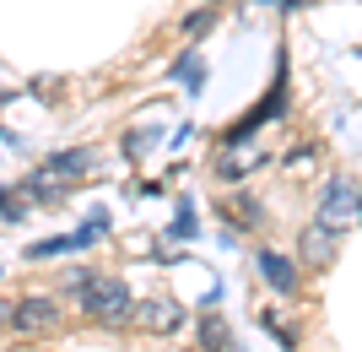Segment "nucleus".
Instances as JSON below:
<instances>
[{
  "label": "nucleus",
  "mask_w": 362,
  "mask_h": 352,
  "mask_svg": "<svg viewBox=\"0 0 362 352\" xmlns=\"http://www.w3.org/2000/svg\"><path fill=\"white\" fill-rule=\"evenodd\" d=\"M259 6H281V0H259Z\"/></svg>",
  "instance_id": "6ab92c4d"
},
{
  "label": "nucleus",
  "mask_w": 362,
  "mask_h": 352,
  "mask_svg": "<svg viewBox=\"0 0 362 352\" xmlns=\"http://www.w3.org/2000/svg\"><path fill=\"white\" fill-rule=\"evenodd\" d=\"M319 222L335 233H346L362 222V184L357 179H330L325 195H319Z\"/></svg>",
  "instance_id": "7ed1b4c3"
},
{
  "label": "nucleus",
  "mask_w": 362,
  "mask_h": 352,
  "mask_svg": "<svg viewBox=\"0 0 362 352\" xmlns=\"http://www.w3.org/2000/svg\"><path fill=\"white\" fill-rule=\"evenodd\" d=\"M265 331H271V336H281L292 347V325H281V314H271V309H265Z\"/></svg>",
  "instance_id": "dca6fc26"
},
{
  "label": "nucleus",
  "mask_w": 362,
  "mask_h": 352,
  "mask_svg": "<svg viewBox=\"0 0 362 352\" xmlns=\"http://www.w3.org/2000/svg\"><path fill=\"white\" fill-rule=\"evenodd\" d=\"M195 347H200V352H233V331H227L222 314H200V325H195Z\"/></svg>",
  "instance_id": "1a4fd4ad"
},
{
  "label": "nucleus",
  "mask_w": 362,
  "mask_h": 352,
  "mask_svg": "<svg viewBox=\"0 0 362 352\" xmlns=\"http://www.w3.org/2000/svg\"><path fill=\"white\" fill-rule=\"evenodd\" d=\"M255 266H259V276H265V282H271L276 293H298V261H287V255H281V249H259L255 255Z\"/></svg>",
  "instance_id": "6e6552de"
},
{
  "label": "nucleus",
  "mask_w": 362,
  "mask_h": 352,
  "mask_svg": "<svg viewBox=\"0 0 362 352\" xmlns=\"http://www.w3.org/2000/svg\"><path fill=\"white\" fill-rule=\"evenodd\" d=\"M281 108H287V60H281V71H276V87L265 92V98H259V103L249 108L243 120H233V125L222 130V147H249V136H255L265 120H276Z\"/></svg>",
  "instance_id": "20e7f679"
},
{
  "label": "nucleus",
  "mask_w": 362,
  "mask_h": 352,
  "mask_svg": "<svg viewBox=\"0 0 362 352\" xmlns=\"http://www.w3.org/2000/svg\"><path fill=\"white\" fill-rule=\"evenodd\" d=\"M173 239H189V233H195V212H189V200H179V217H173Z\"/></svg>",
  "instance_id": "4468645a"
},
{
  "label": "nucleus",
  "mask_w": 362,
  "mask_h": 352,
  "mask_svg": "<svg viewBox=\"0 0 362 352\" xmlns=\"http://www.w3.org/2000/svg\"><path fill=\"white\" fill-rule=\"evenodd\" d=\"M281 6H287V11H298V6H314V0H281Z\"/></svg>",
  "instance_id": "a211bd4d"
},
{
  "label": "nucleus",
  "mask_w": 362,
  "mask_h": 352,
  "mask_svg": "<svg viewBox=\"0 0 362 352\" xmlns=\"http://www.w3.org/2000/svg\"><path fill=\"white\" fill-rule=\"evenodd\" d=\"M119 147H124V157H146V147H151V136H146V130H130V136H124V141H119Z\"/></svg>",
  "instance_id": "2eb2a0df"
},
{
  "label": "nucleus",
  "mask_w": 362,
  "mask_h": 352,
  "mask_svg": "<svg viewBox=\"0 0 362 352\" xmlns=\"http://www.w3.org/2000/svg\"><path fill=\"white\" fill-rule=\"evenodd\" d=\"M60 304H54V298H16L11 304V331L16 336H54V331H60Z\"/></svg>",
  "instance_id": "39448f33"
},
{
  "label": "nucleus",
  "mask_w": 362,
  "mask_h": 352,
  "mask_svg": "<svg viewBox=\"0 0 362 352\" xmlns=\"http://www.w3.org/2000/svg\"><path fill=\"white\" fill-rule=\"evenodd\" d=\"M227 217H233L238 228H259V222H265V206H259L255 195H238L233 206H227Z\"/></svg>",
  "instance_id": "9b49d317"
},
{
  "label": "nucleus",
  "mask_w": 362,
  "mask_h": 352,
  "mask_svg": "<svg viewBox=\"0 0 362 352\" xmlns=\"http://www.w3.org/2000/svg\"><path fill=\"white\" fill-rule=\"evenodd\" d=\"M92 276H98V271H92V266H71V271L60 276V293H65V298H71V304H76V298H81V293L92 288Z\"/></svg>",
  "instance_id": "f8f14e48"
},
{
  "label": "nucleus",
  "mask_w": 362,
  "mask_h": 352,
  "mask_svg": "<svg viewBox=\"0 0 362 352\" xmlns=\"http://www.w3.org/2000/svg\"><path fill=\"white\" fill-rule=\"evenodd\" d=\"M81 304V314H87L92 325H108V331H119V325L136 320V298H130V288H124L119 276H92V288L76 298Z\"/></svg>",
  "instance_id": "f03ea898"
},
{
  "label": "nucleus",
  "mask_w": 362,
  "mask_h": 352,
  "mask_svg": "<svg viewBox=\"0 0 362 352\" xmlns=\"http://www.w3.org/2000/svg\"><path fill=\"white\" fill-rule=\"evenodd\" d=\"M168 76H173V81H184V92H200V87H206V60L195 55V44L184 49V55H179L173 65H168Z\"/></svg>",
  "instance_id": "9d476101"
},
{
  "label": "nucleus",
  "mask_w": 362,
  "mask_h": 352,
  "mask_svg": "<svg viewBox=\"0 0 362 352\" xmlns=\"http://www.w3.org/2000/svg\"><path fill=\"white\" fill-rule=\"evenodd\" d=\"M200 6H216V0H200Z\"/></svg>",
  "instance_id": "aec40b11"
},
{
  "label": "nucleus",
  "mask_w": 362,
  "mask_h": 352,
  "mask_svg": "<svg viewBox=\"0 0 362 352\" xmlns=\"http://www.w3.org/2000/svg\"><path fill=\"white\" fill-rule=\"evenodd\" d=\"M16 152H22V141H16L11 130H0V157H16Z\"/></svg>",
  "instance_id": "f3484780"
},
{
  "label": "nucleus",
  "mask_w": 362,
  "mask_h": 352,
  "mask_svg": "<svg viewBox=\"0 0 362 352\" xmlns=\"http://www.w3.org/2000/svg\"><path fill=\"white\" fill-rule=\"evenodd\" d=\"M92 163H98V157H92L87 147L54 152V157H44V163H38L33 174H22V190H28V200H38V206H54V200H65L76 184L87 179Z\"/></svg>",
  "instance_id": "f257e3e1"
},
{
  "label": "nucleus",
  "mask_w": 362,
  "mask_h": 352,
  "mask_svg": "<svg viewBox=\"0 0 362 352\" xmlns=\"http://www.w3.org/2000/svg\"><path fill=\"white\" fill-rule=\"evenodd\" d=\"M136 325L141 331H151V336H173V331H179L184 325V304L179 298H146V304H136Z\"/></svg>",
  "instance_id": "423d86ee"
},
{
  "label": "nucleus",
  "mask_w": 362,
  "mask_h": 352,
  "mask_svg": "<svg viewBox=\"0 0 362 352\" xmlns=\"http://www.w3.org/2000/svg\"><path fill=\"white\" fill-rule=\"evenodd\" d=\"M298 261H303V266H314V271H325V266L335 261V228H325V222L303 228V239H298Z\"/></svg>",
  "instance_id": "0eeeda50"
},
{
  "label": "nucleus",
  "mask_w": 362,
  "mask_h": 352,
  "mask_svg": "<svg viewBox=\"0 0 362 352\" xmlns=\"http://www.w3.org/2000/svg\"><path fill=\"white\" fill-rule=\"evenodd\" d=\"M211 22H216V6H200V11L184 16V33H189V38H206V33H211Z\"/></svg>",
  "instance_id": "ddd939ff"
}]
</instances>
